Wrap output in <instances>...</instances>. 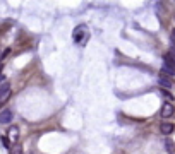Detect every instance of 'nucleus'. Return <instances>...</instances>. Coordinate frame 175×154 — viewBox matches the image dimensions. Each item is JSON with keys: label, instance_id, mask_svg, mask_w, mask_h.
<instances>
[{"label": "nucleus", "instance_id": "1", "mask_svg": "<svg viewBox=\"0 0 175 154\" xmlns=\"http://www.w3.org/2000/svg\"><path fill=\"white\" fill-rule=\"evenodd\" d=\"M88 36H89V33H88V28H86L84 24L79 26V28H76V29H74V34H72V38H74L76 43H84V41L88 39Z\"/></svg>", "mask_w": 175, "mask_h": 154}, {"label": "nucleus", "instance_id": "2", "mask_svg": "<svg viewBox=\"0 0 175 154\" xmlns=\"http://www.w3.org/2000/svg\"><path fill=\"white\" fill-rule=\"evenodd\" d=\"M12 118H14L12 110H3V111H0V123H2V125H9V123L12 122Z\"/></svg>", "mask_w": 175, "mask_h": 154}, {"label": "nucleus", "instance_id": "3", "mask_svg": "<svg viewBox=\"0 0 175 154\" xmlns=\"http://www.w3.org/2000/svg\"><path fill=\"white\" fill-rule=\"evenodd\" d=\"M174 113H175L174 104H170V103H163V106H161V118H170Z\"/></svg>", "mask_w": 175, "mask_h": 154}, {"label": "nucleus", "instance_id": "4", "mask_svg": "<svg viewBox=\"0 0 175 154\" xmlns=\"http://www.w3.org/2000/svg\"><path fill=\"white\" fill-rule=\"evenodd\" d=\"M9 96H10V84L9 82H3L0 86V103H3Z\"/></svg>", "mask_w": 175, "mask_h": 154}, {"label": "nucleus", "instance_id": "5", "mask_svg": "<svg viewBox=\"0 0 175 154\" xmlns=\"http://www.w3.org/2000/svg\"><path fill=\"white\" fill-rule=\"evenodd\" d=\"M174 130H175V125H174V123H170V122H161V125H160V132H161V134L170 135Z\"/></svg>", "mask_w": 175, "mask_h": 154}, {"label": "nucleus", "instance_id": "6", "mask_svg": "<svg viewBox=\"0 0 175 154\" xmlns=\"http://www.w3.org/2000/svg\"><path fill=\"white\" fill-rule=\"evenodd\" d=\"M158 84H160L161 87H165V89H170V87L174 86V82H172L168 77H165V76H160V77H158Z\"/></svg>", "mask_w": 175, "mask_h": 154}, {"label": "nucleus", "instance_id": "7", "mask_svg": "<svg viewBox=\"0 0 175 154\" xmlns=\"http://www.w3.org/2000/svg\"><path fill=\"white\" fill-rule=\"evenodd\" d=\"M165 65H168V67H172L175 70V58L172 55H165Z\"/></svg>", "mask_w": 175, "mask_h": 154}, {"label": "nucleus", "instance_id": "8", "mask_svg": "<svg viewBox=\"0 0 175 154\" xmlns=\"http://www.w3.org/2000/svg\"><path fill=\"white\" fill-rule=\"evenodd\" d=\"M161 72H163V74H168V76H175V70H174V69H172V67H168V65H165V63L161 65Z\"/></svg>", "mask_w": 175, "mask_h": 154}, {"label": "nucleus", "instance_id": "9", "mask_svg": "<svg viewBox=\"0 0 175 154\" xmlns=\"http://www.w3.org/2000/svg\"><path fill=\"white\" fill-rule=\"evenodd\" d=\"M0 142H2V146L5 147V149H10V140H9V137H0Z\"/></svg>", "mask_w": 175, "mask_h": 154}, {"label": "nucleus", "instance_id": "10", "mask_svg": "<svg viewBox=\"0 0 175 154\" xmlns=\"http://www.w3.org/2000/svg\"><path fill=\"white\" fill-rule=\"evenodd\" d=\"M10 132H12V139H14V140L19 137V129H17V127H12V129H10Z\"/></svg>", "mask_w": 175, "mask_h": 154}, {"label": "nucleus", "instance_id": "11", "mask_svg": "<svg viewBox=\"0 0 175 154\" xmlns=\"http://www.w3.org/2000/svg\"><path fill=\"white\" fill-rule=\"evenodd\" d=\"M170 41H172V45H174V48H175V28L170 31ZM175 52V50H174Z\"/></svg>", "mask_w": 175, "mask_h": 154}, {"label": "nucleus", "instance_id": "12", "mask_svg": "<svg viewBox=\"0 0 175 154\" xmlns=\"http://www.w3.org/2000/svg\"><path fill=\"white\" fill-rule=\"evenodd\" d=\"M10 153H12V154H22V147H21V146H16Z\"/></svg>", "mask_w": 175, "mask_h": 154}, {"label": "nucleus", "instance_id": "13", "mask_svg": "<svg viewBox=\"0 0 175 154\" xmlns=\"http://www.w3.org/2000/svg\"><path fill=\"white\" fill-rule=\"evenodd\" d=\"M167 151H168V153L174 151V144H172V140H167Z\"/></svg>", "mask_w": 175, "mask_h": 154}, {"label": "nucleus", "instance_id": "14", "mask_svg": "<svg viewBox=\"0 0 175 154\" xmlns=\"http://www.w3.org/2000/svg\"><path fill=\"white\" fill-rule=\"evenodd\" d=\"M3 82H5V76H3V74H0V86H2Z\"/></svg>", "mask_w": 175, "mask_h": 154}]
</instances>
